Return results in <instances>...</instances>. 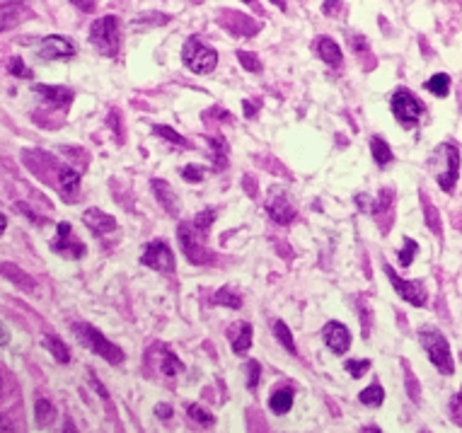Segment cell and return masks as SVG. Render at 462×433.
I'll list each match as a JSON object with an SVG mask.
<instances>
[{
	"label": "cell",
	"instance_id": "1",
	"mask_svg": "<svg viewBox=\"0 0 462 433\" xmlns=\"http://www.w3.org/2000/svg\"><path fill=\"white\" fill-rule=\"evenodd\" d=\"M179 245L184 250L186 259L191 264H209L211 261V252L206 250L204 240H206V230L199 228L196 223H181L179 225Z\"/></svg>",
	"mask_w": 462,
	"mask_h": 433
},
{
	"label": "cell",
	"instance_id": "2",
	"mask_svg": "<svg viewBox=\"0 0 462 433\" xmlns=\"http://www.w3.org/2000/svg\"><path fill=\"white\" fill-rule=\"evenodd\" d=\"M181 59H184V66L196 75H206L216 68L218 63V54L214 49H209L206 44H201L196 37L186 39L184 49H181Z\"/></svg>",
	"mask_w": 462,
	"mask_h": 433
},
{
	"label": "cell",
	"instance_id": "3",
	"mask_svg": "<svg viewBox=\"0 0 462 433\" xmlns=\"http://www.w3.org/2000/svg\"><path fill=\"white\" fill-rule=\"evenodd\" d=\"M90 41L100 54L105 56H117L119 51V17L107 15V17L97 20L90 27Z\"/></svg>",
	"mask_w": 462,
	"mask_h": 433
},
{
	"label": "cell",
	"instance_id": "4",
	"mask_svg": "<svg viewBox=\"0 0 462 433\" xmlns=\"http://www.w3.org/2000/svg\"><path fill=\"white\" fill-rule=\"evenodd\" d=\"M419 339H422L424 349H426L431 363H433L440 373H445V375L453 373L455 370L453 368V356H450L448 342H445L443 334L435 332V329H422V332H419Z\"/></svg>",
	"mask_w": 462,
	"mask_h": 433
},
{
	"label": "cell",
	"instance_id": "5",
	"mask_svg": "<svg viewBox=\"0 0 462 433\" xmlns=\"http://www.w3.org/2000/svg\"><path fill=\"white\" fill-rule=\"evenodd\" d=\"M435 160H440V167L435 169V179L438 184L443 187V192H453L455 189V182H458V174H460V153L455 146L445 143L435 151Z\"/></svg>",
	"mask_w": 462,
	"mask_h": 433
},
{
	"label": "cell",
	"instance_id": "6",
	"mask_svg": "<svg viewBox=\"0 0 462 433\" xmlns=\"http://www.w3.org/2000/svg\"><path fill=\"white\" fill-rule=\"evenodd\" d=\"M75 329H77V334H80L82 342H85L87 347H90L95 354H100L105 360H109V363H114V365L124 363V354H121V349L114 347L112 342H107L105 334H102L100 329L90 327V324H75Z\"/></svg>",
	"mask_w": 462,
	"mask_h": 433
},
{
	"label": "cell",
	"instance_id": "7",
	"mask_svg": "<svg viewBox=\"0 0 462 433\" xmlns=\"http://www.w3.org/2000/svg\"><path fill=\"white\" fill-rule=\"evenodd\" d=\"M392 114L397 116L399 123L412 126V123H417L419 119H422L424 107L409 90H397L392 95Z\"/></svg>",
	"mask_w": 462,
	"mask_h": 433
},
{
	"label": "cell",
	"instance_id": "8",
	"mask_svg": "<svg viewBox=\"0 0 462 433\" xmlns=\"http://www.w3.org/2000/svg\"><path fill=\"white\" fill-rule=\"evenodd\" d=\"M141 261L145 266H150V269L160 271V274H172L174 271V255L172 250H170L165 242H150L148 247H145Z\"/></svg>",
	"mask_w": 462,
	"mask_h": 433
},
{
	"label": "cell",
	"instance_id": "9",
	"mask_svg": "<svg viewBox=\"0 0 462 433\" xmlns=\"http://www.w3.org/2000/svg\"><path fill=\"white\" fill-rule=\"evenodd\" d=\"M218 22L221 27H225L232 37H254L259 32V24L252 22V17L242 13H235V10H221L218 13Z\"/></svg>",
	"mask_w": 462,
	"mask_h": 433
},
{
	"label": "cell",
	"instance_id": "10",
	"mask_svg": "<svg viewBox=\"0 0 462 433\" xmlns=\"http://www.w3.org/2000/svg\"><path fill=\"white\" fill-rule=\"evenodd\" d=\"M385 274L392 281L394 291H397L399 296L404 298V301L412 303V305H417V307H424V303H426V291H424V283L422 281H402V278L397 276V271H394L390 264H385Z\"/></svg>",
	"mask_w": 462,
	"mask_h": 433
},
{
	"label": "cell",
	"instance_id": "11",
	"mask_svg": "<svg viewBox=\"0 0 462 433\" xmlns=\"http://www.w3.org/2000/svg\"><path fill=\"white\" fill-rule=\"evenodd\" d=\"M51 250L59 252V255L70 257V259H80V257H85V245H82L80 240H73L70 225H68V223H61V225H59L56 240L51 242Z\"/></svg>",
	"mask_w": 462,
	"mask_h": 433
},
{
	"label": "cell",
	"instance_id": "12",
	"mask_svg": "<svg viewBox=\"0 0 462 433\" xmlns=\"http://www.w3.org/2000/svg\"><path fill=\"white\" fill-rule=\"evenodd\" d=\"M39 56L41 59H70V56H75V44L68 37L51 34L39 46Z\"/></svg>",
	"mask_w": 462,
	"mask_h": 433
},
{
	"label": "cell",
	"instance_id": "13",
	"mask_svg": "<svg viewBox=\"0 0 462 433\" xmlns=\"http://www.w3.org/2000/svg\"><path fill=\"white\" fill-rule=\"evenodd\" d=\"M267 211H269V215H271L274 223H278V225H288L290 220L295 218L293 206L288 204V199L283 197L281 189H274L271 199H269V204H267Z\"/></svg>",
	"mask_w": 462,
	"mask_h": 433
},
{
	"label": "cell",
	"instance_id": "14",
	"mask_svg": "<svg viewBox=\"0 0 462 433\" xmlns=\"http://www.w3.org/2000/svg\"><path fill=\"white\" fill-rule=\"evenodd\" d=\"M325 342L334 354H344V351H349V347H351V334L341 322H327Z\"/></svg>",
	"mask_w": 462,
	"mask_h": 433
},
{
	"label": "cell",
	"instance_id": "15",
	"mask_svg": "<svg viewBox=\"0 0 462 433\" xmlns=\"http://www.w3.org/2000/svg\"><path fill=\"white\" fill-rule=\"evenodd\" d=\"M82 223H85L95 235H107L117 228V220H114L112 215L102 213L100 208H87L85 215H82Z\"/></svg>",
	"mask_w": 462,
	"mask_h": 433
},
{
	"label": "cell",
	"instance_id": "16",
	"mask_svg": "<svg viewBox=\"0 0 462 433\" xmlns=\"http://www.w3.org/2000/svg\"><path fill=\"white\" fill-rule=\"evenodd\" d=\"M32 90L36 95H41L51 107H68L73 102V92L68 87H54V85H34Z\"/></svg>",
	"mask_w": 462,
	"mask_h": 433
},
{
	"label": "cell",
	"instance_id": "17",
	"mask_svg": "<svg viewBox=\"0 0 462 433\" xmlns=\"http://www.w3.org/2000/svg\"><path fill=\"white\" fill-rule=\"evenodd\" d=\"M153 192L167 213H172V215L179 213V199H177V194H174V189L170 187L165 179H153Z\"/></svg>",
	"mask_w": 462,
	"mask_h": 433
},
{
	"label": "cell",
	"instance_id": "18",
	"mask_svg": "<svg viewBox=\"0 0 462 433\" xmlns=\"http://www.w3.org/2000/svg\"><path fill=\"white\" fill-rule=\"evenodd\" d=\"M228 337H230L235 354H245L247 349H249V344H252V324L235 322L230 329H228Z\"/></svg>",
	"mask_w": 462,
	"mask_h": 433
},
{
	"label": "cell",
	"instance_id": "19",
	"mask_svg": "<svg viewBox=\"0 0 462 433\" xmlns=\"http://www.w3.org/2000/svg\"><path fill=\"white\" fill-rule=\"evenodd\" d=\"M32 17V10L24 3H3V29H10L13 24H20Z\"/></svg>",
	"mask_w": 462,
	"mask_h": 433
},
{
	"label": "cell",
	"instance_id": "20",
	"mask_svg": "<svg viewBox=\"0 0 462 433\" xmlns=\"http://www.w3.org/2000/svg\"><path fill=\"white\" fill-rule=\"evenodd\" d=\"M77 182H80V174H77V169H73V167H64L61 165L59 167V187H61V192H64V197L66 199H73V192L77 189Z\"/></svg>",
	"mask_w": 462,
	"mask_h": 433
},
{
	"label": "cell",
	"instance_id": "21",
	"mask_svg": "<svg viewBox=\"0 0 462 433\" xmlns=\"http://www.w3.org/2000/svg\"><path fill=\"white\" fill-rule=\"evenodd\" d=\"M318 51H320V56H322V59H325L329 66H339L341 59H344V56H341V49L336 46V41L329 39V37H322V39H320Z\"/></svg>",
	"mask_w": 462,
	"mask_h": 433
},
{
	"label": "cell",
	"instance_id": "22",
	"mask_svg": "<svg viewBox=\"0 0 462 433\" xmlns=\"http://www.w3.org/2000/svg\"><path fill=\"white\" fill-rule=\"evenodd\" d=\"M34 416H36V424H39V429H46V426L51 424V421L56 419V407L51 404L49 400H36L34 404Z\"/></svg>",
	"mask_w": 462,
	"mask_h": 433
},
{
	"label": "cell",
	"instance_id": "23",
	"mask_svg": "<svg viewBox=\"0 0 462 433\" xmlns=\"http://www.w3.org/2000/svg\"><path fill=\"white\" fill-rule=\"evenodd\" d=\"M269 407H271L274 414H285V411H290V407H293V390H288V388L276 390V393L271 395V400H269Z\"/></svg>",
	"mask_w": 462,
	"mask_h": 433
},
{
	"label": "cell",
	"instance_id": "24",
	"mask_svg": "<svg viewBox=\"0 0 462 433\" xmlns=\"http://www.w3.org/2000/svg\"><path fill=\"white\" fill-rule=\"evenodd\" d=\"M158 356H160V360H158V368L163 370L165 375H177V373H181V360L174 356L172 351H167V349H158Z\"/></svg>",
	"mask_w": 462,
	"mask_h": 433
},
{
	"label": "cell",
	"instance_id": "25",
	"mask_svg": "<svg viewBox=\"0 0 462 433\" xmlns=\"http://www.w3.org/2000/svg\"><path fill=\"white\" fill-rule=\"evenodd\" d=\"M371 153H373V158H375L378 165H390L392 162V151H390V146L382 141V138H378V136L371 138Z\"/></svg>",
	"mask_w": 462,
	"mask_h": 433
},
{
	"label": "cell",
	"instance_id": "26",
	"mask_svg": "<svg viewBox=\"0 0 462 433\" xmlns=\"http://www.w3.org/2000/svg\"><path fill=\"white\" fill-rule=\"evenodd\" d=\"M214 305H225V307H232V310H240L242 298L237 296V293H232L230 288H221L214 296Z\"/></svg>",
	"mask_w": 462,
	"mask_h": 433
},
{
	"label": "cell",
	"instance_id": "27",
	"mask_svg": "<svg viewBox=\"0 0 462 433\" xmlns=\"http://www.w3.org/2000/svg\"><path fill=\"white\" fill-rule=\"evenodd\" d=\"M209 143L216 155V169H223L228 165V143L223 136H209Z\"/></svg>",
	"mask_w": 462,
	"mask_h": 433
},
{
	"label": "cell",
	"instance_id": "28",
	"mask_svg": "<svg viewBox=\"0 0 462 433\" xmlns=\"http://www.w3.org/2000/svg\"><path fill=\"white\" fill-rule=\"evenodd\" d=\"M44 344L49 347V351L56 356V360H59V363H68V360H70L68 347H66V344L61 342L59 337H44Z\"/></svg>",
	"mask_w": 462,
	"mask_h": 433
},
{
	"label": "cell",
	"instance_id": "29",
	"mask_svg": "<svg viewBox=\"0 0 462 433\" xmlns=\"http://www.w3.org/2000/svg\"><path fill=\"white\" fill-rule=\"evenodd\" d=\"M358 400H361L363 404H368V407H380V404H382V400H385V393H382L380 385L373 383L371 388H366L361 395H358Z\"/></svg>",
	"mask_w": 462,
	"mask_h": 433
},
{
	"label": "cell",
	"instance_id": "30",
	"mask_svg": "<svg viewBox=\"0 0 462 433\" xmlns=\"http://www.w3.org/2000/svg\"><path fill=\"white\" fill-rule=\"evenodd\" d=\"M426 90L429 92H433L435 97H445L450 92V78L445 73H438V75H433L429 82H426Z\"/></svg>",
	"mask_w": 462,
	"mask_h": 433
},
{
	"label": "cell",
	"instance_id": "31",
	"mask_svg": "<svg viewBox=\"0 0 462 433\" xmlns=\"http://www.w3.org/2000/svg\"><path fill=\"white\" fill-rule=\"evenodd\" d=\"M155 133L158 136H163L165 141H170V143H174V146H179V148H191V143L186 141L184 136H179L174 128H170V126H155Z\"/></svg>",
	"mask_w": 462,
	"mask_h": 433
},
{
	"label": "cell",
	"instance_id": "32",
	"mask_svg": "<svg viewBox=\"0 0 462 433\" xmlns=\"http://www.w3.org/2000/svg\"><path fill=\"white\" fill-rule=\"evenodd\" d=\"M167 15L163 13H145L133 20V27H150V24H167Z\"/></svg>",
	"mask_w": 462,
	"mask_h": 433
},
{
	"label": "cell",
	"instance_id": "33",
	"mask_svg": "<svg viewBox=\"0 0 462 433\" xmlns=\"http://www.w3.org/2000/svg\"><path fill=\"white\" fill-rule=\"evenodd\" d=\"M3 269H5V276L10 278V281H15V283H20L22 288H27V291H32L34 288V281L29 276H24L22 271L20 269H15L13 264H3Z\"/></svg>",
	"mask_w": 462,
	"mask_h": 433
},
{
	"label": "cell",
	"instance_id": "34",
	"mask_svg": "<svg viewBox=\"0 0 462 433\" xmlns=\"http://www.w3.org/2000/svg\"><path fill=\"white\" fill-rule=\"evenodd\" d=\"M274 332H276L278 342H281L290 354H298V349H295V342H293V337H290V332H288V327H285V322H276V324H274Z\"/></svg>",
	"mask_w": 462,
	"mask_h": 433
},
{
	"label": "cell",
	"instance_id": "35",
	"mask_svg": "<svg viewBox=\"0 0 462 433\" xmlns=\"http://www.w3.org/2000/svg\"><path fill=\"white\" fill-rule=\"evenodd\" d=\"M237 59H240V63H242V68H245V70H252V73H262V61H259L254 54H249V51H237Z\"/></svg>",
	"mask_w": 462,
	"mask_h": 433
},
{
	"label": "cell",
	"instance_id": "36",
	"mask_svg": "<svg viewBox=\"0 0 462 433\" xmlns=\"http://www.w3.org/2000/svg\"><path fill=\"white\" fill-rule=\"evenodd\" d=\"M419 250V245L412 240V237H404V247L402 252H399V261H402L404 266H409L414 261V252Z\"/></svg>",
	"mask_w": 462,
	"mask_h": 433
},
{
	"label": "cell",
	"instance_id": "37",
	"mask_svg": "<svg viewBox=\"0 0 462 433\" xmlns=\"http://www.w3.org/2000/svg\"><path fill=\"white\" fill-rule=\"evenodd\" d=\"M186 414H189L194 421H199L201 426H211V424H214V421H216L214 416H211L209 411H204V409H201L199 404H191L189 409H186Z\"/></svg>",
	"mask_w": 462,
	"mask_h": 433
},
{
	"label": "cell",
	"instance_id": "38",
	"mask_svg": "<svg viewBox=\"0 0 462 433\" xmlns=\"http://www.w3.org/2000/svg\"><path fill=\"white\" fill-rule=\"evenodd\" d=\"M181 177H184L186 182H204L206 169L199 167V165H186V167L181 169Z\"/></svg>",
	"mask_w": 462,
	"mask_h": 433
},
{
	"label": "cell",
	"instance_id": "39",
	"mask_svg": "<svg viewBox=\"0 0 462 433\" xmlns=\"http://www.w3.org/2000/svg\"><path fill=\"white\" fill-rule=\"evenodd\" d=\"M245 368H247V388H249V390H257V385H259V375H262V368H259L257 360H249Z\"/></svg>",
	"mask_w": 462,
	"mask_h": 433
},
{
	"label": "cell",
	"instance_id": "40",
	"mask_svg": "<svg viewBox=\"0 0 462 433\" xmlns=\"http://www.w3.org/2000/svg\"><path fill=\"white\" fill-rule=\"evenodd\" d=\"M371 368V360H346V370H349L354 378H363Z\"/></svg>",
	"mask_w": 462,
	"mask_h": 433
},
{
	"label": "cell",
	"instance_id": "41",
	"mask_svg": "<svg viewBox=\"0 0 462 433\" xmlns=\"http://www.w3.org/2000/svg\"><path fill=\"white\" fill-rule=\"evenodd\" d=\"M424 206H426V220H429V228L433 230L435 235H440V223H438V211L433 208L429 199H424Z\"/></svg>",
	"mask_w": 462,
	"mask_h": 433
},
{
	"label": "cell",
	"instance_id": "42",
	"mask_svg": "<svg viewBox=\"0 0 462 433\" xmlns=\"http://www.w3.org/2000/svg\"><path fill=\"white\" fill-rule=\"evenodd\" d=\"M10 73L13 75H17V78H32V70L27 68V66L22 63V59H17V56H15L13 61H10Z\"/></svg>",
	"mask_w": 462,
	"mask_h": 433
},
{
	"label": "cell",
	"instance_id": "43",
	"mask_svg": "<svg viewBox=\"0 0 462 433\" xmlns=\"http://www.w3.org/2000/svg\"><path fill=\"white\" fill-rule=\"evenodd\" d=\"M214 220H216V213H214V211H201V213L194 218V223L199 225V228L209 230V228H211V223H214Z\"/></svg>",
	"mask_w": 462,
	"mask_h": 433
},
{
	"label": "cell",
	"instance_id": "44",
	"mask_svg": "<svg viewBox=\"0 0 462 433\" xmlns=\"http://www.w3.org/2000/svg\"><path fill=\"white\" fill-rule=\"evenodd\" d=\"M341 10H344L341 0H327V3L322 5V13H325V15H331V17H339Z\"/></svg>",
	"mask_w": 462,
	"mask_h": 433
},
{
	"label": "cell",
	"instance_id": "45",
	"mask_svg": "<svg viewBox=\"0 0 462 433\" xmlns=\"http://www.w3.org/2000/svg\"><path fill=\"white\" fill-rule=\"evenodd\" d=\"M450 411H453V419L462 426V390L453 397V402H450Z\"/></svg>",
	"mask_w": 462,
	"mask_h": 433
},
{
	"label": "cell",
	"instance_id": "46",
	"mask_svg": "<svg viewBox=\"0 0 462 433\" xmlns=\"http://www.w3.org/2000/svg\"><path fill=\"white\" fill-rule=\"evenodd\" d=\"M73 5H75L77 10H82V13H95L97 8V0H70Z\"/></svg>",
	"mask_w": 462,
	"mask_h": 433
},
{
	"label": "cell",
	"instance_id": "47",
	"mask_svg": "<svg viewBox=\"0 0 462 433\" xmlns=\"http://www.w3.org/2000/svg\"><path fill=\"white\" fill-rule=\"evenodd\" d=\"M155 414H158L160 419H170V416H172V407H167V404H158V407H155Z\"/></svg>",
	"mask_w": 462,
	"mask_h": 433
},
{
	"label": "cell",
	"instance_id": "48",
	"mask_svg": "<svg viewBox=\"0 0 462 433\" xmlns=\"http://www.w3.org/2000/svg\"><path fill=\"white\" fill-rule=\"evenodd\" d=\"M271 3L276 5L278 10H285V3H283V0H271Z\"/></svg>",
	"mask_w": 462,
	"mask_h": 433
},
{
	"label": "cell",
	"instance_id": "49",
	"mask_svg": "<svg viewBox=\"0 0 462 433\" xmlns=\"http://www.w3.org/2000/svg\"><path fill=\"white\" fill-rule=\"evenodd\" d=\"M242 3H247V5H254V0H242Z\"/></svg>",
	"mask_w": 462,
	"mask_h": 433
}]
</instances>
